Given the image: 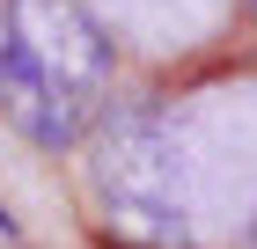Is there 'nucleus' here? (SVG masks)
<instances>
[{
	"instance_id": "nucleus-4",
	"label": "nucleus",
	"mask_w": 257,
	"mask_h": 249,
	"mask_svg": "<svg viewBox=\"0 0 257 249\" xmlns=\"http://www.w3.org/2000/svg\"><path fill=\"white\" fill-rule=\"evenodd\" d=\"M250 249H257V227H250Z\"/></svg>"
},
{
	"instance_id": "nucleus-3",
	"label": "nucleus",
	"mask_w": 257,
	"mask_h": 249,
	"mask_svg": "<svg viewBox=\"0 0 257 249\" xmlns=\"http://www.w3.org/2000/svg\"><path fill=\"white\" fill-rule=\"evenodd\" d=\"M0 234H15V220H8V205H0Z\"/></svg>"
},
{
	"instance_id": "nucleus-1",
	"label": "nucleus",
	"mask_w": 257,
	"mask_h": 249,
	"mask_svg": "<svg viewBox=\"0 0 257 249\" xmlns=\"http://www.w3.org/2000/svg\"><path fill=\"white\" fill-rule=\"evenodd\" d=\"M110 88V37L88 0H0V117L37 147H74Z\"/></svg>"
},
{
	"instance_id": "nucleus-2",
	"label": "nucleus",
	"mask_w": 257,
	"mask_h": 249,
	"mask_svg": "<svg viewBox=\"0 0 257 249\" xmlns=\"http://www.w3.org/2000/svg\"><path fill=\"white\" fill-rule=\"evenodd\" d=\"M96 198L110 227L133 242H184L191 234V161H184L177 117L118 110L96 139Z\"/></svg>"
}]
</instances>
